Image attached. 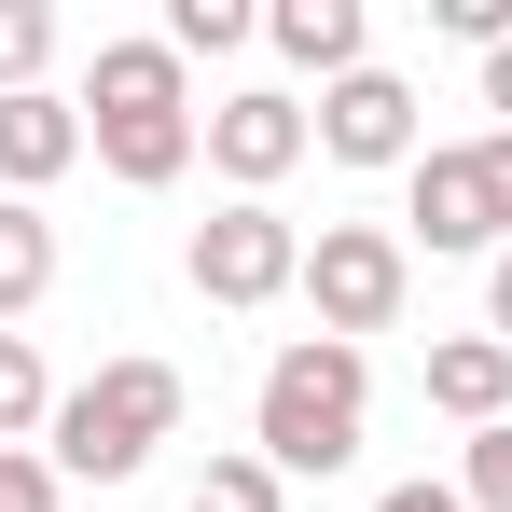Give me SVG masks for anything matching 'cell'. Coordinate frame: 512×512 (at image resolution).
Wrapping results in <instances>:
<instances>
[{"instance_id": "cell-1", "label": "cell", "mask_w": 512, "mask_h": 512, "mask_svg": "<svg viewBox=\"0 0 512 512\" xmlns=\"http://www.w3.org/2000/svg\"><path fill=\"white\" fill-rule=\"evenodd\" d=\"M360 416H374V360L333 333H291L263 360V402H250V457L291 485V471H319L333 485L346 457H360Z\"/></svg>"}, {"instance_id": "cell-2", "label": "cell", "mask_w": 512, "mask_h": 512, "mask_svg": "<svg viewBox=\"0 0 512 512\" xmlns=\"http://www.w3.org/2000/svg\"><path fill=\"white\" fill-rule=\"evenodd\" d=\"M167 429H180V374L167 360H97L84 388H56L42 457H56V485H125V471H153Z\"/></svg>"}, {"instance_id": "cell-3", "label": "cell", "mask_w": 512, "mask_h": 512, "mask_svg": "<svg viewBox=\"0 0 512 512\" xmlns=\"http://www.w3.org/2000/svg\"><path fill=\"white\" fill-rule=\"evenodd\" d=\"M194 291H208V305H236V319H250V305H277V291H305V222H291V208H277V194H236V208H208V222H194Z\"/></svg>"}, {"instance_id": "cell-4", "label": "cell", "mask_w": 512, "mask_h": 512, "mask_svg": "<svg viewBox=\"0 0 512 512\" xmlns=\"http://www.w3.org/2000/svg\"><path fill=\"white\" fill-rule=\"evenodd\" d=\"M402 291H416V250H402L388 222H319V236H305V305H319V333H333V346L388 333Z\"/></svg>"}, {"instance_id": "cell-5", "label": "cell", "mask_w": 512, "mask_h": 512, "mask_svg": "<svg viewBox=\"0 0 512 512\" xmlns=\"http://www.w3.org/2000/svg\"><path fill=\"white\" fill-rule=\"evenodd\" d=\"M194 139H208V167L236 180V194H277V180L319 153V111H305V97H277V84H236V97H208V111H194Z\"/></svg>"}, {"instance_id": "cell-6", "label": "cell", "mask_w": 512, "mask_h": 512, "mask_svg": "<svg viewBox=\"0 0 512 512\" xmlns=\"http://www.w3.org/2000/svg\"><path fill=\"white\" fill-rule=\"evenodd\" d=\"M402 250H443V263H499V208H485V153L471 139H429L402 167Z\"/></svg>"}, {"instance_id": "cell-7", "label": "cell", "mask_w": 512, "mask_h": 512, "mask_svg": "<svg viewBox=\"0 0 512 512\" xmlns=\"http://www.w3.org/2000/svg\"><path fill=\"white\" fill-rule=\"evenodd\" d=\"M319 153L333 167H416L429 139H416V84L402 70H346L333 97H319Z\"/></svg>"}, {"instance_id": "cell-8", "label": "cell", "mask_w": 512, "mask_h": 512, "mask_svg": "<svg viewBox=\"0 0 512 512\" xmlns=\"http://www.w3.org/2000/svg\"><path fill=\"white\" fill-rule=\"evenodd\" d=\"M84 167V111L56 84H28V97H0V194H28L42 208V180H70Z\"/></svg>"}, {"instance_id": "cell-9", "label": "cell", "mask_w": 512, "mask_h": 512, "mask_svg": "<svg viewBox=\"0 0 512 512\" xmlns=\"http://www.w3.org/2000/svg\"><path fill=\"white\" fill-rule=\"evenodd\" d=\"M84 153L125 180V194H167V180L194 167L208 139H194V111H97V125H84Z\"/></svg>"}, {"instance_id": "cell-10", "label": "cell", "mask_w": 512, "mask_h": 512, "mask_svg": "<svg viewBox=\"0 0 512 512\" xmlns=\"http://www.w3.org/2000/svg\"><path fill=\"white\" fill-rule=\"evenodd\" d=\"M263 42H277L291 70H319V97H333L346 70H374V56H360V42H374V14H360V0H277V14H263Z\"/></svg>"}, {"instance_id": "cell-11", "label": "cell", "mask_w": 512, "mask_h": 512, "mask_svg": "<svg viewBox=\"0 0 512 512\" xmlns=\"http://www.w3.org/2000/svg\"><path fill=\"white\" fill-rule=\"evenodd\" d=\"M429 402H443L457 429H499L512 416V346L499 333H443L429 346Z\"/></svg>"}, {"instance_id": "cell-12", "label": "cell", "mask_w": 512, "mask_h": 512, "mask_svg": "<svg viewBox=\"0 0 512 512\" xmlns=\"http://www.w3.org/2000/svg\"><path fill=\"white\" fill-rule=\"evenodd\" d=\"M97 111H194V97H180V56H167V42H97L84 125H97Z\"/></svg>"}, {"instance_id": "cell-13", "label": "cell", "mask_w": 512, "mask_h": 512, "mask_svg": "<svg viewBox=\"0 0 512 512\" xmlns=\"http://www.w3.org/2000/svg\"><path fill=\"white\" fill-rule=\"evenodd\" d=\"M42 291H56V222H42L28 194H0V333H14Z\"/></svg>"}, {"instance_id": "cell-14", "label": "cell", "mask_w": 512, "mask_h": 512, "mask_svg": "<svg viewBox=\"0 0 512 512\" xmlns=\"http://www.w3.org/2000/svg\"><path fill=\"white\" fill-rule=\"evenodd\" d=\"M28 429H56V374L28 333H0V443H28Z\"/></svg>"}, {"instance_id": "cell-15", "label": "cell", "mask_w": 512, "mask_h": 512, "mask_svg": "<svg viewBox=\"0 0 512 512\" xmlns=\"http://www.w3.org/2000/svg\"><path fill=\"white\" fill-rule=\"evenodd\" d=\"M250 28H263L250 0H167V56H236Z\"/></svg>"}, {"instance_id": "cell-16", "label": "cell", "mask_w": 512, "mask_h": 512, "mask_svg": "<svg viewBox=\"0 0 512 512\" xmlns=\"http://www.w3.org/2000/svg\"><path fill=\"white\" fill-rule=\"evenodd\" d=\"M42 56H56V14H42V0H0V97L42 84Z\"/></svg>"}, {"instance_id": "cell-17", "label": "cell", "mask_w": 512, "mask_h": 512, "mask_svg": "<svg viewBox=\"0 0 512 512\" xmlns=\"http://www.w3.org/2000/svg\"><path fill=\"white\" fill-rule=\"evenodd\" d=\"M180 512H277V471H263V457H208Z\"/></svg>"}, {"instance_id": "cell-18", "label": "cell", "mask_w": 512, "mask_h": 512, "mask_svg": "<svg viewBox=\"0 0 512 512\" xmlns=\"http://www.w3.org/2000/svg\"><path fill=\"white\" fill-rule=\"evenodd\" d=\"M457 499H471V512H512V416H499V429H471V457H457Z\"/></svg>"}, {"instance_id": "cell-19", "label": "cell", "mask_w": 512, "mask_h": 512, "mask_svg": "<svg viewBox=\"0 0 512 512\" xmlns=\"http://www.w3.org/2000/svg\"><path fill=\"white\" fill-rule=\"evenodd\" d=\"M0 512H56V457L42 443H0Z\"/></svg>"}, {"instance_id": "cell-20", "label": "cell", "mask_w": 512, "mask_h": 512, "mask_svg": "<svg viewBox=\"0 0 512 512\" xmlns=\"http://www.w3.org/2000/svg\"><path fill=\"white\" fill-rule=\"evenodd\" d=\"M471 153H485V208H499V250H512V125H485Z\"/></svg>"}, {"instance_id": "cell-21", "label": "cell", "mask_w": 512, "mask_h": 512, "mask_svg": "<svg viewBox=\"0 0 512 512\" xmlns=\"http://www.w3.org/2000/svg\"><path fill=\"white\" fill-rule=\"evenodd\" d=\"M485 333H499V346H512V250H499V263H485Z\"/></svg>"}, {"instance_id": "cell-22", "label": "cell", "mask_w": 512, "mask_h": 512, "mask_svg": "<svg viewBox=\"0 0 512 512\" xmlns=\"http://www.w3.org/2000/svg\"><path fill=\"white\" fill-rule=\"evenodd\" d=\"M374 512H471V499H457V485H388Z\"/></svg>"}, {"instance_id": "cell-23", "label": "cell", "mask_w": 512, "mask_h": 512, "mask_svg": "<svg viewBox=\"0 0 512 512\" xmlns=\"http://www.w3.org/2000/svg\"><path fill=\"white\" fill-rule=\"evenodd\" d=\"M485 111H499V125H512V42H499V56H485Z\"/></svg>"}]
</instances>
